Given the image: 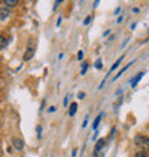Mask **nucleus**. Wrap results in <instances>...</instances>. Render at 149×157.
<instances>
[{
  "label": "nucleus",
  "mask_w": 149,
  "mask_h": 157,
  "mask_svg": "<svg viewBox=\"0 0 149 157\" xmlns=\"http://www.w3.org/2000/svg\"><path fill=\"white\" fill-rule=\"evenodd\" d=\"M76 110H78V104L73 102V103H72V104L69 106V116H70V117H73L74 113H76Z\"/></svg>",
  "instance_id": "6e6552de"
},
{
  "label": "nucleus",
  "mask_w": 149,
  "mask_h": 157,
  "mask_svg": "<svg viewBox=\"0 0 149 157\" xmlns=\"http://www.w3.org/2000/svg\"><path fill=\"white\" fill-rule=\"evenodd\" d=\"M90 20H92V16H88V17L83 20V24H89L90 23Z\"/></svg>",
  "instance_id": "f3484780"
},
{
  "label": "nucleus",
  "mask_w": 149,
  "mask_h": 157,
  "mask_svg": "<svg viewBox=\"0 0 149 157\" xmlns=\"http://www.w3.org/2000/svg\"><path fill=\"white\" fill-rule=\"evenodd\" d=\"M33 54H35V47H27V49H26V53H24V56H23V60L24 61L30 60L33 57Z\"/></svg>",
  "instance_id": "7ed1b4c3"
},
{
  "label": "nucleus",
  "mask_w": 149,
  "mask_h": 157,
  "mask_svg": "<svg viewBox=\"0 0 149 157\" xmlns=\"http://www.w3.org/2000/svg\"><path fill=\"white\" fill-rule=\"evenodd\" d=\"M86 126H88V120H85V121H83V124H82V127H83V129H86Z\"/></svg>",
  "instance_id": "4be33fe9"
},
{
  "label": "nucleus",
  "mask_w": 149,
  "mask_h": 157,
  "mask_svg": "<svg viewBox=\"0 0 149 157\" xmlns=\"http://www.w3.org/2000/svg\"><path fill=\"white\" fill-rule=\"evenodd\" d=\"M144 74H145V72H140V73H138V74L135 76V77L132 78V82H130V84H132V87H135L136 84L139 83V80H140L142 77H144Z\"/></svg>",
  "instance_id": "39448f33"
},
{
  "label": "nucleus",
  "mask_w": 149,
  "mask_h": 157,
  "mask_svg": "<svg viewBox=\"0 0 149 157\" xmlns=\"http://www.w3.org/2000/svg\"><path fill=\"white\" fill-rule=\"evenodd\" d=\"M95 67H96L98 70L102 69V60H100V59H98V60H96V63H95Z\"/></svg>",
  "instance_id": "4468645a"
},
{
  "label": "nucleus",
  "mask_w": 149,
  "mask_h": 157,
  "mask_svg": "<svg viewBox=\"0 0 149 157\" xmlns=\"http://www.w3.org/2000/svg\"><path fill=\"white\" fill-rule=\"evenodd\" d=\"M56 110V107H53V106H52V107H49V111H50V113H53V111H55Z\"/></svg>",
  "instance_id": "412c9836"
},
{
  "label": "nucleus",
  "mask_w": 149,
  "mask_h": 157,
  "mask_svg": "<svg viewBox=\"0 0 149 157\" xmlns=\"http://www.w3.org/2000/svg\"><path fill=\"white\" fill-rule=\"evenodd\" d=\"M135 157H149L148 153L145 152V150H139V152L135 153Z\"/></svg>",
  "instance_id": "ddd939ff"
},
{
  "label": "nucleus",
  "mask_w": 149,
  "mask_h": 157,
  "mask_svg": "<svg viewBox=\"0 0 149 157\" xmlns=\"http://www.w3.org/2000/svg\"><path fill=\"white\" fill-rule=\"evenodd\" d=\"M10 16V12L7 9H0V20H5Z\"/></svg>",
  "instance_id": "0eeeda50"
},
{
  "label": "nucleus",
  "mask_w": 149,
  "mask_h": 157,
  "mask_svg": "<svg viewBox=\"0 0 149 157\" xmlns=\"http://www.w3.org/2000/svg\"><path fill=\"white\" fill-rule=\"evenodd\" d=\"M36 131H37V137L40 139V137H42V127H40V126H37V127H36Z\"/></svg>",
  "instance_id": "dca6fc26"
},
{
  "label": "nucleus",
  "mask_w": 149,
  "mask_h": 157,
  "mask_svg": "<svg viewBox=\"0 0 149 157\" xmlns=\"http://www.w3.org/2000/svg\"><path fill=\"white\" fill-rule=\"evenodd\" d=\"M2 86H3V80L0 78V87H2Z\"/></svg>",
  "instance_id": "b1692460"
},
{
  "label": "nucleus",
  "mask_w": 149,
  "mask_h": 157,
  "mask_svg": "<svg viewBox=\"0 0 149 157\" xmlns=\"http://www.w3.org/2000/svg\"><path fill=\"white\" fill-rule=\"evenodd\" d=\"M6 46H7V37L5 34H0V50L5 49Z\"/></svg>",
  "instance_id": "423d86ee"
},
{
  "label": "nucleus",
  "mask_w": 149,
  "mask_h": 157,
  "mask_svg": "<svg viewBox=\"0 0 149 157\" xmlns=\"http://www.w3.org/2000/svg\"><path fill=\"white\" fill-rule=\"evenodd\" d=\"M135 144H136V146H139L142 150L148 152V150H149V137L142 136V134H138V136L135 137Z\"/></svg>",
  "instance_id": "f257e3e1"
},
{
  "label": "nucleus",
  "mask_w": 149,
  "mask_h": 157,
  "mask_svg": "<svg viewBox=\"0 0 149 157\" xmlns=\"http://www.w3.org/2000/svg\"><path fill=\"white\" fill-rule=\"evenodd\" d=\"M78 59H79V60L83 59V51H79V53H78Z\"/></svg>",
  "instance_id": "a211bd4d"
},
{
  "label": "nucleus",
  "mask_w": 149,
  "mask_h": 157,
  "mask_svg": "<svg viewBox=\"0 0 149 157\" xmlns=\"http://www.w3.org/2000/svg\"><path fill=\"white\" fill-rule=\"evenodd\" d=\"M119 104H122V99H119V100L116 102V104H115V109H118V106H119Z\"/></svg>",
  "instance_id": "aec40b11"
},
{
  "label": "nucleus",
  "mask_w": 149,
  "mask_h": 157,
  "mask_svg": "<svg viewBox=\"0 0 149 157\" xmlns=\"http://www.w3.org/2000/svg\"><path fill=\"white\" fill-rule=\"evenodd\" d=\"M100 119H102V113L95 119V121H93V130H98V126H99V123H100Z\"/></svg>",
  "instance_id": "f8f14e48"
},
{
  "label": "nucleus",
  "mask_w": 149,
  "mask_h": 157,
  "mask_svg": "<svg viewBox=\"0 0 149 157\" xmlns=\"http://www.w3.org/2000/svg\"><path fill=\"white\" fill-rule=\"evenodd\" d=\"M76 153H78V150L74 148V150H73V153H72V157H76Z\"/></svg>",
  "instance_id": "5701e85b"
},
{
  "label": "nucleus",
  "mask_w": 149,
  "mask_h": 157,
  "mask_svg": "<svg viewBox=\"0 0 149 157\" xmlns=\"http://www.w3.org/2000/svg\"><path fill=\"white\" fill-rule=\"evenodd\" d=\"M86 70H88V63H83V65H82V72H80V74H82V76H85Z\"/></svg>",
  "instance_id": "2eb2a0df"
},
{
  "label": "nucleus",
  "mask_w": 149,
  "mask_h": 157,
  "mask_svg": "<svg viewBox=\"0 0 149 157\" xmlns=\"http://www.w3.org/2000/svg\"><path fill=\"white\" fill-rule=\"evenodd\" d=\"M3 5H6L7 7H14V6L19 5V0H5Z\"/></svg>",
  "instance_id": "1a4fd4ad"
},
{
  "label": "nucleus",
  "mask_w": 149,
  "mask_h": 157,
  "mask_svg": "<svg viewBox=\"0 0 149 157\" xmlns=\"http://www.w3.org/2000/svg\"><path fill=\"white\" fill-rule=\"evenodd\" d=\"M132 63H135V61H130L129 65H126V66H125V67H123V69H122V70H121V72H119V73H118V74H116V76H115V77H113V80H116V78H119V76H122V74L125 73L126 70L129 69V66H130V65H132Z\"/></svg>",
  "instance_id": "9d476101"
},
{
  "label": "nucleus",
  "mask_w": 149,
  "mask_h": 157,
  "mask_svg": "<svg viewBox=\"0 0 149 157\" xmlns=\"http://www.w3.org/2000/svg\"><path fill=\"white\" fill-rule=\"evenodd\" d=\"M105 144H106V143H105V139H99L98 140V143H96V146H95V156H96V154L102 150Z\"/></svg>",
  "instance_id": "20e7f679"
},
{
  "label": "nucleus",
  "mask_w": 149,
  "mask_h": 157,
  "mask_svg": "<svg viewBox=\"0 0 149 157\" xmlns=\"http://www.w3.org/2000/svg\"><path fill=\"white\" fill-rule=\"evenodd\" d=\"M122 60H123V56H121V57H119V59H118V60L115 61V63H113V66H112V67H111V73H112V72H113V70H115V69H116L118 66L121 65V63H122Z\"/></svg>",
  "instance_id": "9b49d317"
},
{
  "label": "nucleus",
  "mask_w": 149,
  "mask_h": 157,
  "mask_svg": "<svg viewBox=\"0 0 149 157\" xmlns=\"http://www.w3.org/2000/svg\"><path fill=\"white\" fill-rule=\"evenodd\" d=\"M78 97H79V99H85V93H83V92H79Z\"/></svg>",
  "instance_id": "6ab92c4d"
},
{
  "label": "nucleus",
  "mask_w": 149,
  "mask_h": 157,
  "mask_svg": "<svg viewBox=\"0 0 149 157\" xmlns=\"http://www.w3.org/2000/svg\"><path fill=\"white\" fill-rule=\"evenodd\" d=\"M12 144H13V147L17 150V152H22L24 147V143L22 139H17V137H13L12 139Z\"/></svg>",
  "instance_id": "f03ea898"
}]
</instances>
